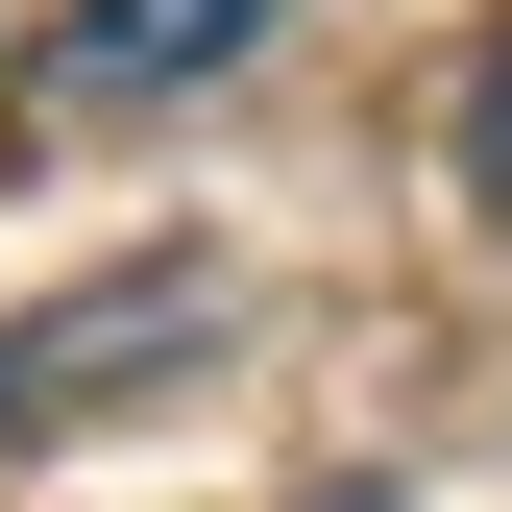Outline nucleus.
I'll return each mask as SVG.
<instances>
[{
	"mask_svg": "<svg viewBox=\"0 0 512 512\" xmlns=\"http://www.w3.org/2000/svg\"><path fill=\"white\" fill-rule=\"evenodd\" d=\"M196 342H220V269H122V293H74V317H0V439L147 391V366H196Z\"/></svg>",
	"mask_w": 512,
	"mask_h": 512,
	"instance_id": "f257e3e1",
	"label": "nucleus"
},
{
	"mask_svg": "<svg viewBox=\"0 0 512 512\" xmlns=\"http://www.w3.org/2000/svg\"><path fill=\"white\" fill-rule=\"evenodd\" d=\"M464 196H488V220H512V25H488V49H464Z\"/></svg>",
	"mask_w": 512,
	"mask_h": 512,
	"instance_id": "7ed1b4c3",
	"label": "nucleus"
},
{
	"mask_svg": "<svg viewBox=\"0 0 512 512\" xmlns=\"http://www.w3.org/2000/svg\"><path fill=\"white\" fill-rule=\"evenodd\" d=\"M293 0H49V49L25 74L74 98V122H147V98H196V74H244Z\"/></svg>",
	"mask_w": 512,
	"mask_h": 512,
	"instance_id": "f03ea898",
	"label": "nucleus"
}]
</instances>
